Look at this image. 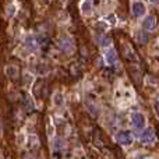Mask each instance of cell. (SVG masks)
Segmentation results:
<instances>
[{"mask_svg":"<svg viewBox=\"0 0 159 159\" xmlns=\"http://www.w3.org/2000/svg\"><path fill=\"white\" fill-rule=\"evenodd\" d=\"M116 141L120 145H130L133 144V135L129 131H119L116 134Z\"/></svg>","mask_w":159,"mask_h":159,"instance_id":"cell-1","label":"cell"},{"mask_svg":"<svg viewBox=\"0 0 159 159\" xmlns=\"http://www.w3.org/2000/svg\"><path fill=\"white\" fill-rule=\"evenodd\" d=\"M131 121L134 124V127H137V129H143L145 126V117H144L143 113H133Z\"/></svg>","mask_w":159,"mask_h":159,"instance_id":"cell-2","label":"cell"},{"mask_svg":"<svg viewBox=\"0 0 159 159\" xmlns=\"http://www.w3.org/2000/svg\"><path fill=\"white\" fill-rule=\"evenodd\" d=\"M131 11L135 17H143L145 14V6L143 2H135L131 4Z\"/></svg>","mask_w":159,"mask_h":159,"instance_id":"cell-3","label":"cell"},{"mask_svg":"<svg viewBox=\"0 0 159 159\" xmlns=\"http://www.w3.org/2000/svg\"><path fill=\"white\" fill-rule=\"evenodd\" d=\"M141 141L145 144H149V143H154L155 141V133L152 129H147L143 133V135H141Z\"/></svg>","mask_w":159,"mask_h":159,"instance_id":"cell-4","label":"cell"},{"mask_svg":"<svg viewBox=\"0 0 159 159\" xmlns=\"http://www.w3.org/2000/svg\"><path fill=\"white\" fill-rule=\"evenodd\" d=\"M144 28L145 30H148V31H154L155 30V27H157V18H155L154 16H149V17H147L145 20H144Z\"/></svg>","mask_w":159,"mask_h":159,"instance_id":"cell-5","label":"cell"},{"mask_svg":"<svg viewBox=\"0 0 159 159\" xmlns=\"http://www.w3.org/2000/svg\"><path fill=\"white\" fill-rule=\"evenodd\" d=\"M106 61L110 64V66H113V64H116V61H117V53L115 52V50H109V52H106Z\"/></svg>","mask_w":159,"mask_h":159,"instance_id":"cell-6","label":"cell"},{"mask_svg":"<svg viewBox=\"0 0 159 159\" xmlns=\"http://www.w3.org/2000/svg\"><path fill=\"white\" fill-rule=\"evenodd\" d=\"M135 38H137V41H138V43H141V45H145L147 42H148V34L145 32V31H138L137 32V36H135Z\"/></svg>","mask_w":159,"mask_h":159,"instance_id":"cell-7","label":"cell"},{"mask_svg":"<svg viewBox=\"0 0 159 159\" xmlns=\"http://www.w3.org/2000/svg\"><path fill=\"white\" fill-rule=\"evenodd\" d=\"M81 11L84 14H89L91 13V4L88 2H84L82 3V6H81Z\"/></svg>","mask_w":159,"mask_h":159,"instance_id":"cell-8","label":"cell"},{"mask_svg":"<svg viewBox=\"0 0 159 159\" xmlns=\"http://www.w3.org/2000/svg\"><path fill=\"white\" fill-rule=\"evenodd\" d=\"M155 110H157V113H158V116H159V101L155 102Z\"/></svg>","mask_w":159,"mask_h":159,"instance_id":"cell-9","label":"cell"},{"mask_svg":"<svg viewBox=\"0 0 159 159\" xmlns=\"http://www.w3.org/2000/svg\"><path fill=\"white\" fill-rule=\"evenodd\" d=\"M152 3H159V0H151Z\"/></svg>","mask_w":159,"mask_h":159,"instance_id":"cell-10","label":"cell"}]
</instances>
